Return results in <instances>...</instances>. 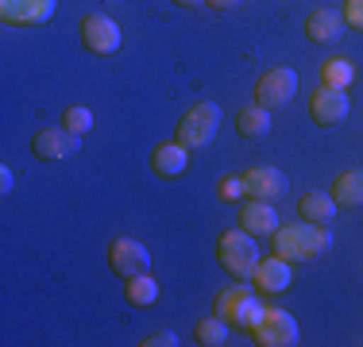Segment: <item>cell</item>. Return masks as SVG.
<instances>
[{
    "instance_id": "obj_21",
    "label": "cell",
    "mask_w": 363,
    "mask_h": 347,
    "mask_svg": "<svg viewBox=\"0 0 363 347\" xmlns=\"http://www.w3.org/2000/svg\"><path fill=\"white\" fill-rule=\"evenodd\" d=\"M197 343L201 347H220V343H228V320L224 317H205V320H197Z\"/></svg>"
},
{
    "instance_id": "obj_22",
    "label": "cell",
    "mask_w": 363,
    "mask_h": 347,
    "mask_svg": "<svg viewBox=\"0 0 363 347\" xmlns=\"http://www.w3.org/2000/svg\"><path fill=\"white\" fill-rule=\"evenodd\" d=\"M352 77H356V69H352L348 58H328L321 66V85H328V89H348Z\"/></svg>"
},
{
    "instance_id": "obj_23",
    "label": "cell",
    "mask_w": 363,
    "mask_h": 347,
    "mask_svg": "<svg viewBox=\"0 0 363 347\" xmlns=\"http://www.w3.org/2000/svg\"><path fill=\"white\" fill-rule=\"evenodd\" d=\"M62 127H70L74 135H89L93 132V112L85 108V104H74V108H66Z\"/></svg>"
},
{
    "instance_id": "obj_27",
    "label": "cell",
    "mask_w": 363,
    "mask_h": 347,
    "mask_svg": "<svg viewBox=\"0 0 363 347\" xmlns=\"http://www.w3.org/2000/svg\"><path fill=\"white\" fill-rule=\"evenodd\" d=\"M12 186H16V178H12V170H8V166H0V193H12Z\"/></svg>"
},
{
    "instance_id": "obj_9",
    "label": "cell",
    "mask_w": 363,
    "mask_h": 347,
    "mask_svg": "<svg viewBox=\"0 0 363 347\" xmlns=\"http://www.w3.org/2000/svg\"><path fill=\"white\" fill-rule=\"evenodd\" d=\"M58 12V0H0V20L12 28H39Z\"/></svg>"
},
{
    "instance_id": "obj_7",
    "label": "cell",
    "mask_w": 363,
    "mask_h": 347,
    "mask_svg": "<svg viewBox=\"0 0 363 347\" xmlns=\"http://www.w3.org/2000/svg\"><path fill=\"white\" fill-rule=\"evenodd\" d=\"M82 42H85V50H93V55H116L120 50V42H124V31H120V23L112 20V16L105 12H93V16H85L82 20Z\"/></svg>"
},
{
    "instance_id": "obj_3",
    "label": "cell",
    "mask_w": 363,
    "mask_h": 347,
    "mask_svg": "<svg viewBox=\"0 0 363 347\" xmlns=\"http://www.w3.org/2000/svg\"><path fill=\"white\" fill-rule=\"evenodd\" d=\"M217 263H220L232 278H252V271L259 266L255 236H252V232H244V228L224 232L220 243H217Z\"/></svg>"
},
{
    "instance_id": "obj_6",
    "label": "cell",
    "mask_w": 363,
    "mask_h": 347,
    "mask_svg": "<svg viewBox=\"0 0 363 347\" xmlns=\"http://www.w3.org/2000/svg\"><path fill=\"white\" fill-rule=\"evenodd\" d=\"M259 347H294L298 343V320L286 309H263L259 324L252 328Z\"/></svg>"
},
{
    "instance_id": "obj_18",
    "label": "cell",
    "mask_w": 363,
    "mask_h": 347,
    "mask_svg": "<svg viewBox=\"0 0 363 347\" xmlns=\"http://www.w3.org/2000/svg\"><path fill=\"white\" fill-rule=\"evenodd\" d=\"M236 132L244 139H267L271 135V108H259V104L240 108L236 112Z\"/></svg>"
},
{
    "instance_id": "obj_24",
    "label": "cell",
    "mask_w": 363,
    "mask_h": 347,
    "mask_svg": "<svg viewBox=\"0 0 363 347\" xmlns=\"http://www.w3.org/2000/svg\"><path fill=\"white\" fill-rule=\"evenodd\" d=\"M220 201H244L247 197V186H244V174H228V178H220Z\"/></svg>"
},
{
    "instance_id": "obj_20",
    "label": "cell",
    "mask_w": 363,
    "mask_h": 347,
    "mask_svg": "<svg viewBox=\"0 0 363 347\" xmlns=\"http://www.w3.org/2000/svg\"><path fill=\"white\" fill-rule=\"evenodd\" d=\"M333 201L340 205V208H359V205H363V166H359V170H348V174H340V178H336Z\"/></svg>"
},
{
    "instance_id": "obj_2",
    "label": "cell",
    "mask_w": 363,
    "mask_h": 347,
    "mask_svg": "<svg viewBox=\"0 0 363 347\" xmlns=\"http://www.w3.org/2000/svg\"><path fill=\"white\" fill-rule=\"evenodd\" d=\"M217 127H220V104L217 101H201L178 120V135L174 139L186 147V151H201V147H209L213 139H217Z\"/></svg>"
},
{
    "instance_id": "obj_13",
    "label": "cell",
    "mask_w": 363,
    "mask_h": 347,
    "mask_svg": "<svg viewBox=\"0 0 363 347\" xmlns=\"http://www.w3.org/2000/svg\"><path fill=\"white\" fill-rule=\"evenodd\" d=\"M252 285L259 293H286L290 290V263L279 255L259 258V266L252 271Z\"/></svg>"
},
{
    "instance_id": "obj_1",
    "label": "cell",
    "mask_w": 363,
    "mask_h": 347,
    "mask_svg": "<svg viewBox=\"0 0 363 347\" xmlns=\"http://www.w3.org/2000/svg\"><path fill=\"white\" fill-rule=\"evenodd\" d=\"M333 236H328L325 224H309V220H298V224H286L271 236V247L279 258L286 263H313L317 255H325Z\"/></svg>"
},
{
    "instance_id": "obj_5",
    "label": "cell",
    "mask_w": 363,
    "mask_h": 347,
    "mask_svg": "<svg viewBox=\"0 0 363 347\" xmlns=\"http://www.w3.org/2000/svg\"><path fill=\"white\" fill-rule=\"evenodd\" d=\"M294 93H298V74H294L290 66H271L255 81V104L259 108L274 112V108H282V104H290Z\"/></svg>"
},
{
    "instance_id": "obj_12",
    "label": "cell",
    "mask_w": 363,
    "mask_h": 347,
    "mask_svg": "<svg viewBox=\"0 0 363 347\" xmlns=\"http://www.w3.org/2000/svg\"><path fill=\"white\" fill-rule=\"evenodd\" d=\"M247 186V201H279L286 193V174L274 166H252L244 174Z\"/></svg>"
},
{
    "instance_id": "obj_19",
    "label": "cell",
    "mask_w": 363,
    "mask_h": 347,
    "mask_svg": "<svg viewBox=\"0 0 363 347\" xmlns=\"http://www.w3.org/2000/svg\"><path fill=\"white\" fill-rule=\"evenodd\" d=\"M124 297L132 301L135 309H151L159 301V282L151 278V271L135 274V278H124Z\"/></svg>"
},
{
    "instance_id": "obj_25",
    "label": "cell",
    "mask_w": 363,
    "mask_h": 347,
    "mask_svg": "<svg viewBox=\"0 0 363 347\" xmlns=\"http://www.w3.org/2000/svg\"><path fill=\"white\" fill-rule=\"evenodd\" d=\"M344 23L363 31V0H344Z\"/></svg>"
},
{
    "instance_id": "obj_4",
    "label": "cell",
    "mask_w": 363,
    "mask_h": 347,
    "mask_svg": "<svg viewBox=\"0 0 363 347\" xmlns=\"http://www.w3.org/2000/svg\"><path fill=\"white\" fill-rule=\"evenodd\" d=\"M217 317H224L228 324L236 328H252L259 324V317H263V305L255 301V285H232V290H224L217 297Z\"/></svg>"
},
{
    "instance_id": "obj_11",
    "label": "cell",
    "mask_w": 363,
    "mask_h": 347,
    "mask_svg": "<svg viewBox=\"0 0 363 347\" xmlns=\"http://www.w3.org/2000/svg\"><path fill=\"white\" fill-rule=\"evenodd\" d=\"M77 139L70 127H43V132H35V139H31V151H35V159L43 162H58V159H70V154L77 151Z\"/></svg>"
},
{
    "instance_id": "obj_8",
    "label": "cell",
    "mask_w": 363,
    "mask_h": 347,
    "mask_svg": "<svg viewBox=\"0 0 363 347\" xmlns=\"http://www.w3.org/2000/svg\"><path fill=\"white\" fill-rule=\"evenodd\" d=\"M108 266L116 278H135L151 271V251L140 239H112L108 243Z\"/></svg>"
},
{
    "instance_id": "obj_28",
    "label": "cell",
    "mask_w": 363,
    "mask_h": 347,
    "mask_svg": "<svg viewBox=\"0 0 363 347\" xmlns=\"http://www.w3.org/2000/svg\"><path fill=\"white\" fill-rule=\"evenodd\" d=\"M209 4H213V8H220V12H228V8H240L244 0H209Z\"/></svg>"
},
{
    "instance_id": "obj_26",
    "label": "cell",
    "mask_w": 363,
    "mask_h": 347,
    "mask_svg": "<svg viewBox=\"0 0 363 347\" xmlns=\"http://www.w3.org/2000/svg\"><path fill=\"white\" fill-rule=\"evenodd\" d=\"M140 343H143V347H170V343H178V336L162 328V332H151V336H147V340H140Z\"/></svg>"
},
{
    "instance_id": "obj_10",
    "label": "cell",
    "mask_w": 363,
    "mask_h": 347,
    "mask_svg": "<svg viewBox=\"0 0 363 347\" xmlns=\"http://www.w3.org/2000/svg\"><path fill=\"white\" fill-rule=\"evenodd\" d=\"M348 112H352V101L344 89L321 85V93H313V101H309V116H313L317 127H340L348 120Z\"/></svg>"
},
{
    "instance_id": "obj_17",
    "label": "cell",
    "mask_w": 363,
    "mask_h": 347,
    "mask_svg": "<svg viewBox=\"0 0 363 347\" xmlns=\"http://www.w3.org/2000/svg\"><path fill=\"white\" fill-rule=\"evenodd\" d=\"M298 216L301 220H309V224H333V216H336V201H333V193H325V189H309V193H301V201H298Z\"/></svg>"
},
{
    "instance_id": "obj_16",
    "label": "cell",
    "mask_w": 363,
    "mask_h": 347,
    "mask_svg": "<svg viewBox=\"0 0 363 347\" xmlns=\"http://www.w3.org/2000/svg\"><path fill=\"white\" fill-rule=\"evenodd\" d=\"M306 35L313 42H336L344 35V12H336V8H317V12H309Z\"/></svg>"
},
{
    "instance_id": "obj_14",
    "label": "cell",
    "mask_w": 363,
    "mask_h": 347,
    "mask_svg": "<svg viewBox=\"0 0 363 347\" xmlns=\"http://www.w3.org/2000/svg\"><path fill=\"white\" fill-rule=\"evenodd\" d=\"M240 228L252 232V236H274L282 228L279 212H274V201H247L240 208Z\"/></svg>"
},
{
    "instance_id": "obj_15",
    "label": "cell",
    "mask_w": 363,
    "mask_h": 347,
    "mask_svg": "<svg viewBox=\"0 0 363 347\" xmlns=\"http://www.w3.org/2000/svg\"><path fill=\"white\" fill-rule=\"evenodd\" d=\"M189 166V151L178 143H162V147H155L151 151V170L159 174V178H182Z\"/></svg>"
},
{
    "instance_id": "obj_29",
    "label": "cell",
    "mask_w": 363,
    "mask_h": 347,
    "mask_svg": "<svg viewBox=\"0 0 363 347\" xmlns=\"http://www.w3.org/2000/svg\"><path fill=\"white\" fill-rule=\"evenodd\" d=\"M174 4H186L189 8V4H201V0H174Z\"/></svg>"
}]
</instances>
